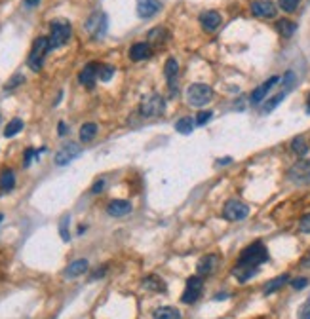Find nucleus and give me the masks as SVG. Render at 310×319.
<instances>
[{"mask_svg":"<svg viewBox=\"0 0 310 319\" xmlns=\"http://www.w3.org/2000/svg\"><path fill=\"white\" fill-rule=\"evenodd\" d=\"M267 260H268L267 247L261 242H255L242 251L238 262H240V264H248V266H259V264H263V262H267Z\"/></svg>","mask_w":310,"mask_h":319,"instance_id":"1","label":"nucleus"},{"mask_svg":"<svg viewBox=\"0 0 310 319\" xmlns=\"http://www.w3.org/2000/svg\"><path fill=\"white\" fill-rule=\"evenodd\" d=\"M52 50V46H50V38H46V36H40V38H36V42L33 44V50H31V55H29V67L33 70H40L44 65V57H46V53Z\"/></svg>","mask_w":310,"mask_h":319,"instance_id":"2","label":"nucleus"},{"mask_svg":"<svg viewBox=\"0 0 310 319\" xmlns=\"http://www.w3.org/2000/svg\"><path fill=\"white\" fill-rule=\"evenodd\" d=\"M213 99V89L207 84H192L187 89V101L190 107H204Z\"/></svg>","mask_w":310,"mask_h":319,"instance_id":"3","label":"nucleus"},{"mask_svg":"<svg viewBox=\"0 0 310 319\" xmlns=\"http://www.w3.org/2000/svg\"><path fill=\"white\" fill-rule=\"evenodd\" d=\"M70 33H72V29H70V25L67 21H53L52 35H50V46H52V50L69 42Z\"/></svg>","mask_w":310,"mask_h":319,"instance_id":"4","label":"nucleus"},{"mask_svg":"<svg viewBox=\"0 0 310 319\" xmlns=\"http://www.w3.org/2000/svg\"><path fill=\"white\" fill-rule=\"evenodd\" d=\"M248 215H250V207L246 205V203H242V201H238V199H230L223 207V217L226 221H232V223L244 221Z\"/></svg>","mask_w":310,"mask_h":319,"instance_id":"5","label":"nucleus"},{"mask_svg":"<svg viewBox=\"0 0 310 319\" xmlns=\"http://www.w3.org/2000/svg\"><path fill=\"white\" fill-rule=\"evenodd\" d=\"M139 109H141V114H143L145 118L158 116V114L164 111V99H162L160 95H150V97H145Z\"/></svg>","mask_w":310,"mask_h":319,"instance_id":"6","label":"nucleus"},{"mask_svg":"<svg viewBox=\"0 0 310 319\" xmlns=\"http://www.w3.org/2000/svg\"><path fill=\"white\" fill-rule=\"evenodd\" d=\"M202 289H204V281H202L198 276L189 277V279H187V287H185V293H183L181 300L185 302V304H192V302H196L200 298V294H202Z\"/></svg>","mask_w":310,"mask_h":319,"instance_id":"7","label":"nucleus"},{"mask_svg":"<svg viewBox=\"0 0 310 319\" xmlns=\"http://www.w3.org/2000/svg\"><path fill=\"white\" fill-rule=\"evenodd\" d=\"M80 152H82L80 145H76V143H67L65 147H61L59 150H57V154H55V164L67 165L69 162H72L76 156H80Z\"/></svg>","mask_w":310,"mask_h":319,"instance_id":"8","label":"nucleus"},{"mask_svg":"<svg viewBox=\"0 0 310 319\" xmlns=\"http://www.w3.org/2000/svg\"><path fill=\"white\" fill-rule=\"evenodd\" d=\"M86 31L92 36H95V38L103 36L105 31H107V16H105V14H101V12L94 14V16H92V18L86 21Z\"/></svg>","mask_w":310,"mask_h":319,"instance_id":"9","label":"nucleus"},{"mask_svg":"<svg viewBox=\"0 0 310 319\" xmlns=\"http://www.w3.org/2000/svg\"><path fill=\"white\" fill-rule=\"evenodd\" d=\"M251 14L261 19H272L276 16V6L270 0H255L251 4Z\"/></svg>","mask_w":310,"mask_h":319,"instance_id":"10","label":"nucleus"},{"mask_svg":"<svg viewBox=\"0 0 310 319\" xmlns=\"http://www.w3.org/2000/svg\"><path fill=\"white\" fill-rule=\"evenodd\" d=\"M278 80H280L278 76H272V78H268L267 82H263V84H261L259 87H255V89L251 91V97H250L251 104L263 103V101H265V97L268 95V91L274 87V84H278Z\"/></svg>","mask_w":310,"mask_h":319,"instance_id":"11","label":"nucleus"},{"mask_svg":"<svg viewBox=\"0 0 310 319\" xmlns=\"http://www.w3.org/2000/svg\"><path fill=\"white\" fill-rule=\"evenodd\" d=\"M162 8L160 0H137V16L143 19H148L156 16Z\"/></svg>","mask_w":310,"mask_h":319,"instance_id":"12","label":"nucleus"},{"mask_svg":"<svg viewBox=\"0 0 310 319\" xmlns=\"http://www.w3.org/2000/svg\"><path fill=\"white\" fill-rule=\"evenodd\" d=\"M200 23H202V29L206 33H213L221 25V16L217 12H213V10H209V12H204L200 16Z\"/></svg>","mask_w":310,"mask_h":319,"instance_id":"13","label":"nucleus"},{"mask_svg":"<svg viewBox=\"0 0 310 319\" xmlns=\"http://www.w3.org/2000/svg\"><path fill=\"white\" fill-rule=\"evenodd\" d=\"M289 177L293 181H306V179H310V160H299L289 169Z\"/></svg>","mask_w":310,"mask_h":319,"instance_id":"14","label":"nucleus"},{"mask_svg":"<svg viewBox=\"0 0 310 319\" xmlns=\"http://www.w3.org/2000/svg\"><path fill=\"white\" fill-rule=\"evenodd\" d=\"M152 55V48L146 42H137L129 48V59L131 61H143Z\"/></svg>","mask_w":310,"mask_h":319,"instance_id":"15","label":"nucleus"},{"mask_svg":"<svg viewBox=\"0 0 310 319\" xmlns=\"http://www.w3.org/2000/svg\"><path fill=\"white\" fill-rule=\"evenodd\" d=\"M97 69H99V65H95V63H88L86 67L82 69V72H80V76H78V80H80V84L92 89V87L95 86V78H97Z\"/></svg>","mask_w":310,"mask_h":319,"instance_id":"16","label":"nucleus"},{"mask_svg":"<svg viewBox=\"0 0 310 319\" xmlns=\"http://www.w3.org/2000/svg\"><path fill=\"white\" fill-rule=\"evenodd\" d=\"M217 264H219V257H217V255H207V257H204V259L198 262L196 270H198L200 276H209V274L215 272Z\"/></svg>","mask_w":310,"mask_h":319,"instance_id":"17","label":"nucleus"},{"mask_svg":"<svg viewBox=\"0 0 310 319\" xmlns=\"http://www.w3.org/2000/svg\"><path fill=\"white\" fill-rule=\"evenodd\" d=\"M107 211H109V215L111 217H124L131 211V203L126 201V199H114V201L109 203Z\"/></svg>","mask_w":310,"mask_h":319,"instance_id":"18","label":"nucleus"},{"mask_svg":"<svg viewBox=\"0 0 310 319\" xmlns=\"http://www.w3.org/2000/svg\"><path fill=\"white\" fill-rule=\"evenodd\" d=\"M259 272V266H248V264H236V268L232 270V274L238 277V281L240 283H246L250 277H253L255 274Z\"/></svg>","mask_w":310,"mask_h":319,"instance_id":"19","label":"nucleus"},{"mask_svg":"<svg viewBox=\"0 0 310 319\" xmlns=\"http://www.w3.org/2000/svg\"><path fill=\"white\" fill-rule=\"evenodd\" d=\"M88 270V260L86 259H78L74 262H70V266L65 270V276L67 277H78L82 276Z\"/></svg>","mask_w":310,"mask_h":319,"instance_id":"20","label":"nucleus"},{"mask_svg":"<svg viewBox=\"0 0 310 319\" xmlns=\"http://www.w3.org/2000/svg\"><path fill=\"white\" fill-rule=\"evenodd\" d=\"M14 186H16V175L12 169H4L0 175V188H2V192H10Z\"/></svg>","mask_w":310,"mask_h":319,"instance_id":"21","label":"nucleus"},{"mask_svg":"<svg viewBox=\"0 0 310 319\" xmlns=\"http://www.w3.org/2000/svg\"><path fill=\"white\" fill-rule=\"evenodd\" d=\"M276 29H278V33L284 36V38H289V36L295 33L297 25H295L293 21H289V19H280V21L276 23Z\"/></svg>","mask_w":310,"mask_h":319,"instance_id":"22","label":"nucleus"},{"mask_svg":"<svg viewBox=\"0 0 310 319\" xmlns=\"http://www.w3.org/2000/svg\"><path fill=\"white\" fill-rule=\"evenodd\" d=\"M152 317L154 319H181V313L175 310V308L166 306V308H158V310L152 313Z\"/></svg>","mask_w":310,"mask_h":319,"instance_id":"23","label":"nucleus"},{"mask_svg":"<svg viewBox=\"0 0 310 319\" xmlns=\"http://www.w3.org/2000/svg\"><path fill=\"white\" fill-rule=\"evenodd\" d=\"M95 135H97V126L92 124V122H88V124H84V126L80 128V141H82V143H90Z\"/></svg>","mask_w":310,"mask_h":319,"instance_id":"24","label":"nucleus"},{"mask_svg":"<svg viewBox=\"0 0 310 319\" xmlns=\"http://www.w3.org/2000/svg\"><path fill=\"white\" fill-rule=\"evenodd\" d=\"M194 126H196V122L192 120V118H189V116H185V118H181V120L175 124V130L179 131V133H183V135H189V133H192Z\"/></svg>","mask_w":310,"mask_h":319,"instance_id":"25","label":"nucleus"},{"mask_svg":"<svg viewBox=\"0 0 310 319\" xmlns=\"http://www.w3.org/2000/svg\"><path fill=\"white\" fill-rule=\"evenodd\" d=\"M177 72H179V65H177V61L173 59V57H170V59L166 61L164 74H166V78L170 80V84H172V86H173V80H175V76H177Z\"/></svg>","mask_w":310,"mask_h":319,"instance_id":"26","label":"nucleus"},{"mask_svg":"<svg viewBox=\"0 0 310 319\" xmlns=\"http://www.w3.org/2000/svg\"><path fill=\"white\" fill-rule=\"evenodd\" d=\"M168 38H170V33H168L166 29H162V27H158V29H152V31L148 33V40H150V42L164 44Z\"/></svg>","mask_w":310,"mask_h":319,"instance_id":"27","label":"nucleus"},{"mask_svg":"<svg viewBox=\"0 0 310 319\" xmlns=\"http://www.w3.org/2000/svg\"><path fill=\"white\" fill-rule=\"evenodd\" d=\"M21 130H23V120H21V118H14V120L6 126V130H4V137H8V139L14 137V135H18Z\"/></svg>","mask_w":310,"mask_h":319,"instance_id":"28","label":"nucleus"},{"mask_svg":"<svg viewBox=\"0 0 310 319\" xmlns=\"http://www.w3.org/2000/svg\"><path fill=\"white\" fill-rule=\"evenodd\" d=\"M291 148H293V152H295V154L304 156L306 152H308V145H306V139L302 137V135L295 137L291 141Z\"/></svg>","mask_w":310,"mask_h":319,"instance_id":"29","label":"nucleus"},{"mask_svg":"<svg viewBox=\"0 0 310 319\" xmlns=\"http://www.w3.org/2000/svg\"><path fill=\"white\" fill-rule=\"evenodd\" d=\"M287 279H289V277L285 276V274H284V276H280V277H276V279H272V281H270V283L265 287V294H270V293H274V291H278L282 285H285V281H287Z\"/></svg>","mask_w":310,"mask_h":319,"instance_id":"30","label":"nucleus"},{"mask_svg":"<svg viewBox=\"0 0 310 319\" xmlns=\"http://www.w3.org/2000/svg\"><path fill=\"white\" fill-rule=\"evenodd\" d=\"M114 74V67L111 65H99V69H97V78L101 80V82H109Z\"/></svg>","mask_w":310,"mask_h":319,"instance_id":"31","label":"nucleus"},{"mask_svg":"<svg viewBox=\"0 0 310 319\" xmlns=\"http://www.w3.org/2000/svg\"><path fill=\"white\" fill-rule=\"evenodd\" d=\"M284 97H285V91H282V93L274 95V97H272V99H270V101H268V103L265 104V107H263V113L267 114V113H270V111H274L276 107H278V104H280L282 101H284Z\"/></svg>","mask_w":310,"mask_h":319,"instance_id":"32","label":"nucleus"},{"mask_svg":"<svg viewBox=\"0 0 310 319\" xmlns=\"http://www.w3.org/2000/svg\"><path fill=\"white\" fill-rule=\"evenodd\" d=\"M59 232H61V238H63V242H69V240H70V236H69V215H65L63 219H61Z\"/></svg>","mask_w":310,"mask_h":319,"instance_id":"33","label":"nucleus"},{"mask_svg":"<svg viewBox=\"0 0 310 319\" xmlns=\"http://www.w3.org/2000/svg\"><path fill=\"white\" fill-rule=\"evenodd\" d=\"M301 0H280V8L284 12H295V8L299 6Z\"/></svg>","mask_w":310,"mask_h":319,"instance_id":"34","label":"nucleus"},{"mask_svg":"<svg viewBox=\"0 0 310 319\" xmlns=\"http://www.w3.org/2000/svg\"><path fill=\"white\" fill-rule=\"evenodd\" d=\"M213 118V113H209V111H202V113H198V116H196V126H204V124H207V122Z\"/></svg>","mask_w":310,"mask_h":319,"instance_id":"35","label":"nucleus"},{"mask_svg":"<svg viewBox=\"0 0 310 319\" xmlns=\"http://www.w3.org/2000/svg\"><path fill=\"white\" fill-rule=\"evenodd\" d=\"M297 319H310V300H306L299 308V313H297Z\"/></svg>","mask_w":310,"mask_h":319,"instance_id":"36","label":"nucleus"},{"mask_svg":"<svg viewBox=\"0 0 310 319\" xmlns=\"http://www.w3.org/2000/svg\"><path fill=\"white\" fill-rule=\"evenodd\" d=\"M299 228H301V232L310 234V213H308V215H304L301 219V223H299Z\"/></svg>","mask_w":310,"mask_h":319,"instance_id":"37","label":"nucleus"},{"mask_svg":"<svg viewBox=\"0 0 310 319\" xmlns=\"http://www.w3.org/2000/svg\"><path fill=\"white\" fill-rule=\"evenodd\" d=\"M158 279H154V277H148V279H145V287H148V289H158V291H162L164 289V283H156Z\"/></svg>","mask_w":310,"mask_h":319,"instance_id":"38","label":"nucleus"},{"mask_svg":"<svg viewBox=\"0 0 310 319\" xmlns=\"http://www.w3.org/2000/svg\"><path fill=\"white\" fill-rule=\"evenodd\" d=\"M35 156H38V152H36V150H33V148H27V150H25V160H23V165H25V167H29V164L33 162V158H35Z\"/></svg>","mask_w":310,"mask_h":319,"instance_id":"39","label":"nucleus"},{"mask_svg":"<svg viewBox=\"0 0 310 319\" xmlns=\"http://www.w3.org/2000/svg\"><path fill=\"white\" fill-rule=\"evenodd\" d=\"M293 289H304L306 285H308V279L306 277H297V279H293L291 281Z\"/></svg>","mask_w":310,"mask_h":319,"instance_id":"40","label":"nucleus"},{"mask_svg":"<svg viewBox=\"0 0 310 319\" xmlns=\"http://www.w3.org/2000/svg\"><path fill=\"white\" fill-rule=\"evenodd\" d=\"M25 78H23V74H16V76L10 80L8 84H6V89H12V87H16L19 84V82H23Z\"/></svg>","mask_w":310,"mask_h":319,"instance_id":"41","label":"nucleus"},{"mask_svg":"<svg viewBox=\"0 0 310 319\" xmlns=\"http://www.w3.org/2000/svg\"><path fill=\"white\" fill-rule=\"evenodd\" d=\"M293 80H295V74L293 72H287L284 76V84H285V87H291L293 86Z\"/></svg>","mask_w":310,"mask_h":319,"instance_id":"42","label":"nucleus"},{"mask_svg":"<svg viewBox=\"0 0 310 319\" xmlns=\"http://www.w3.org/2000/svg\"><path fill=\"white\" fill-rule=\"evenodd\" d=\"M103 186H105V181L101 179V181H97V182L94 184V188H92V192H94V194H97V192H101V190H103Z\"/></svg>","mask_w":310,"mask_h":319,"instance_id":"43","label":"nucleus"},{"mask_svg":"<svg viewBox=\"0 0 310 319\" xmlns=\"http://www.w3.org/2000/svg\"><path fill=\"white\" fill-rule=\"evenodd\" d=\"M65 133H67V126L63 122H59V135H65Z\"/></svg>","mask_w":310,"mask_h":319,"instance_id":"44","label":"nucleus"},{"mask_svg":"<svg viewBox=\"0 0 310 319\" xmlns=\"http://www.w3.org/2000/svg\"><path fill=\"white\" fill-rule=\"evenodd\" d=\"M38 2H40V0H25V4H27V6H36Z\"/></svg>","mask_w":310,"mask_h":319,"instance_id":"45","label":"nucleus"},{"mask_svg":"<svg viewBox=\"0 0 310 319\" xmlns=\"http://www.w3.org/2000/svg\"><path fill=\"white\" fill-rule=\"evenodd\" d=\"M2 219H4V217H2V215H0V223H2Z\"/></svg>","mask_w":310,"mask_h":319,"instance_id":"46","label":"nucleus"},{"mask_svg":"<svg viewBox=\"0 0 310 319\" xmlns=\"http://www.w3.org/2000/svg\"><path fill=\"white\" fill-rule=\"evenodd\" d=\"M308 103H310V95H308Z\"/></svg>","mask_w":310,"mask_h":319,"instance_id":"47","label":"nucleus"}]
</instances>
